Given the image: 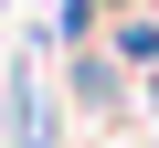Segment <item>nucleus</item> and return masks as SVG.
I'll list each match as a JSON object with an SVG mask.
<instances>
[{
  "label": "nucleus",
  "instance_id": "1",
  "mask_svg": "<svg viewBox=\"0 0 159 148\" xmlns=\"http://www.w3.org/2000/svg\"><path fill=\"white\" fill-rule=\"evenodd\" d=\"M117 11H127V0H117Z\"/></svg>",
  "mask_w": 159,
  "mask_h": 148
}]
</instances>
